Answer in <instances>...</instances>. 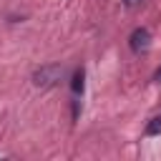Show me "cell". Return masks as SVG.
Returning a JSON list of instances; mask_svg holds the SVG:
<instances>
[{
  "label": "cell",
  "instance_id": "cell-1",
  "mask_svg": "<svg viewBox=\"0 0 161 161\" xmlns=\"http://www.w3.org/2000/svg\"><path fill=\"white\" fill-rule=\"evenodd\" d=\"M60 75H63V68L58 63H50V65H43L33 73V83L40 88H48V86H55L60 80Z\"/></svg>",
  "mask_w": 161,
  "mask_h": 161
},
{
  "label": "cell",
  "instance_id": "cell-2",
  "mask_svg": "<svg viewBox=\"0 0 161 161\" xmlns=\"http://www.w3.org/2000/svg\"><path fill=\"white\" fill-rule=\"evenodd\" d=\"M128 45H131L133 53H146L148 45H151V35H148V30H146V28H136V30L131 33V38H128Z\"/></svg>",
  "mask_w": 161,
  "mask_h": 161
},
{
  "label": "cell",
  "instance_id": "cell-3",
  "mask_svg": "<svg viewBox=\"0 0 161 161\" xmlns=\"http://www.w3.org/2000/svg\"><path fill=\"white\" fill-rule=\"evenodd\" d=\"M83 78H86V73H83V68H78V70L73 73V80H70L73 93H83Z\"/></svg>",
  "mask_w": 161,
  "mask_h": 161
},
{
  "label": "cell",
  "instance_id": "cell-4",
  "mask_svg": "<svg viewBox=\"0 0 161 161\" xmlns=\"http://www.w3.org/2000/svg\"><path fill=\"white\" fill-rule=\"evenodd\" d=\"M146 133H151V136H153V133H161V116H156V118H153V121L148 123Z\"/></svg>",
  "mask_w": 161,
  "mask_h": 161
},
{
  "label": "cell",
  "instance_id": "cell-5",
  "mask_svg": "<svg viewBox=\"0 0 161 161\" xmlns=\"http://www.w3.org/2000/svg\"><path fill=\"white\" fill-rule=\"evenodd\" d=\"M138 3H141V0H126V5H128V8H133V5H138Z\"/></svg>",
  "mask_w": 161,
  "mask_h": 161
},
{
  "label": "cell",
  "instance_id": "cell-6",
  "mask_svg": "<svg viewBox=\"0 0 161 161\" xmlns=\"http://www.w3.org/2000/svg\"><path fill=\"white\" fill-rule=\"evenodd\" d=\"M156 78H158V80H161V70H158V73H156Z\"/></svg>",
  "mask_w": 161,
  "mask_h": 161
}]
</instances>
